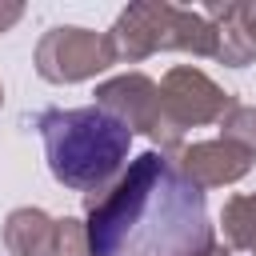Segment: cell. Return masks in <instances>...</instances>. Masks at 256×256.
<instances>
[{"label": "cell", "instance_id": "obj_1", "mask_svg": "<svg viewBox=\"0 0 256 256\" xmlns=\"http://www.w3.org/2000/svg\"><path fill=\"white\" fill-rule=\"evenodd\" d=\"M208 248L204 188L160 152L136 156L120 188L88 216V256H208Z\"/></svg>", "mask_w": 256, "mask_h": 256}, {"label": "cell", "instance_id": "obj_2", "mask_svg": "<svg viewBox=\"0 0 256 256\" xmlns=\"http://www.w3.org/2000/svg\"><path fill=\"white\" fill-rule=\"evenodd\" d=\"M48 172L64 188H104L128 160L132 128L108 108H60L40 116Z\"/></svg>", "mask_w": 256, "mask_h": 256}]
</instances>
